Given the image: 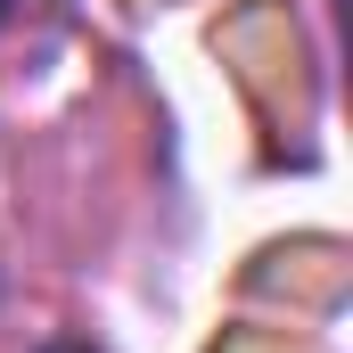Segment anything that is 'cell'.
<instances>
[{"label":"cell","mask_w":353,"mask_h":353,"mask_svg":"<svg viewBox=\"0 0 353 353\" xmlns=\"http://www.w3.org/2000/svg\"><path fill=\"white\" fill-rule=\"evenodd\" d=\"M33 353H99V345H83V337H50V345H33Z\"/></svg>","instance_id":"6da1fadb"}]
</instances>
